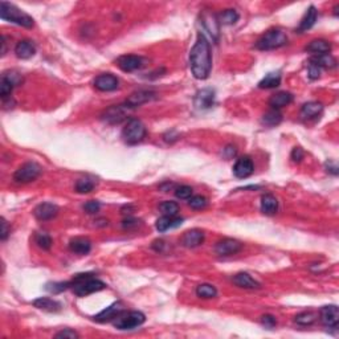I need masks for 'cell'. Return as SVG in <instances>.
<instances>
[{"label":"cell","instance_id":"cell-1","mask_svg":"<svg viewBox=\"0 0 339 339\" xmlns=\"http://www.w3.org/2000/svg\"><path fill=\"white\" fill-rule=\"evenodd\" d=\"M189 67L195 79H208L212 68V56L208 40L204 35H197L196 43L193 44L192 49L189 52Z\"/></svg>","mask_w":339,"mask_h":339},{"label":"cell","instance_id":"cell-2","mask_svg":"<svg viewBox=\"0 0 339 339\" xmlns=\"http://www.w3.org/2000/svg\"><path fill=\"white\" fill-rule=\"evenodd\" d=\"M93 276L94 274H91V273H83V274H77L73 278L72 289H73L76 296L86 297L89 294H93V293H97L106 288L105 282H102L98 278H94Z\"/></svg>","mask_w":339,"mask_h":339},{"label":"cell","instance_id":"cell-3","mask_svg":"<svg viewBox=\"0 0 339 339\" xmlns=\"http://www.w3.org/2000/svg\"><path fill=\"white\" fill-rule=\"evenodd\" d=\"M0 17L9 23L17 24L20 27L24 28H32L33 27V19L31 16L21 11L20 8L7 1H1L0 3Z\"/></svg>","mask_w":339,"mask_h":339},{"label":"cell","instance_id":"cell-4","mask_svg":"<svg viewBox=\"0 0 339 339\" xmlns=\"http://www.w3.org/2000/svg\"><path fill=\"white\" fill-rule=\"evenodd\" d=\"M288 36L281 29H270L256 43V48L260 51H273L286 45Z\"/></svg>","mask_w":339,"mask_h":339},{"label":"cell","instance_id":"cell-5","mask_svg":"<svg viewBox=\"0 0 339 339\" xmlns=\"http://www.w3.org/2000/svg\"><path fill=\"white\" fill-rule=\"evenodd\" d=\"M145 321H146V317L143 313L137 312V310H133V312L123 310L113 321V325L118 330H133V329L139 328L141 325L145 324Z\"/></svg>","mask_w":339,"mask_h":339},{"label":"cell","instance_id":"cell-6","mask_svg":"<svg viewBox=\"0 0 339 339\" xmlns=\"http://www.w3.org/2000/svg\"><path fill=\"white\" fill-rule=\"evenodd\" d=\"M146 137V127L137 118H130L122 130L123 141L129 145H137Z\"/></svg>","mask_w":339,"mask_h":339},{"label":"cell","instance_id":"cell-7","mask_svg":"<svg viewBox=\"0 0 339 339\" xmlns=\"http://www.w3.org/2000/svg\"><path fill=\"white\" fill-rule=\"evenodd\" d=\"M40 173H41V167L37 163L28 162L16 170L15 175H13V180L16 183L25 184V183H31V181L36 180L40 176Z\"/></svg>","mask_w":339,"mask_h":339},{"label":"cell","instance_id":"cell-8","mask_svg":"<svg viewBox=\"0 0 339 339\" xmlns=\"http://www.w3.org/2000/svg\"><path fill=\"white\" fill-rule=\"evenodd\" d=\"M201 19V25L204 28L205 31L208 32V35L212 37L215 41L219 40V36H220V23H219V19L215 13H212L208 9L203 11V13L200 15Z\"/></svg>","mask_w":339,"mask_h":339},{"label":"cell","instance_id":"cell-9","mask_svg":"<svg viewBox=\"0 0 339 339\" xmlns=\"http://www.w3.org/2000/svg\"><path fill=\"white\" fill-rule=\"evenodd\" d=\"M129 110H130V107H127L126 103L125 105H113L105 110V113L102 114V119L110 125H117V123H121L126 119Z\"/></svg>","mask_w":339,"mask_h":339},{"label":"cell","instance_id":"cell-10","mask_svg":"<svg viewBox=\"0 0 339 339\" xmlns=\"http://www.w3.org/2000/svg\"><path fill=\"white\" fill-rule=\"evenodd\" d=\"M241 249H243V244L239 240H235V239H223L215 247V252H216L217 256L228 257L239 253Z\"/></svg>","mask_w":339,"mask_h":339},{"label":"cell","instance_id":"cell-11","mask_svg":"<svg viewBox=\"0 0 339 339\" xmlns=\"http://www.w3.org/2000/svg\"><path fill=\"white\" fill-rule=\"evenodd\" d=\"M145 59L141 57V56H134V55H125L121 56L118 60H117V67L123 72H135L141 69V68L145 67Z\"/></svg>","mask_w":339,"mask_h":339},{"label":"cell","instance_id":"cell-12","mask_svg":"<svg viewBox=\"0 0 339 339\" xmlns=\"http://www.w3.org/2000/svg\"><path fill=\"white\" fill-rule=\"evenodd\" d=\"M321 321L322 324L329 329H336L339 322V310L336 305H329L324 306L320 312Z\"/></svg>","mask_w":339,"mask_h":339},{"label":"cell","instance_id":"cell-13","mask_svg":"<svg viewBox=\"0 0 339 339\" xmlns=\"http://www.w3.org/2000/svg\"><path fill=\"white\" fill-rule=\"evenodd\" d=\"M94 86L99 91H113L118 89L119 81L115 76L110 73H103L94 80Z\"/></svg>","mask_w":339,"mask_h":339},{"label":"cell","instance_id":"cell-14","mask_svg":"<svg viewBox=\"0 0 339 339\" xmlns=\"http://www.w3.org/2000/svg\"><path fill=\"white\" fill-rule=\"evenodd\" d=\"M193 103L197 109L200 110H205V109H209V107L213 106L215 103V91L209 87H205V89H201L196 93L195 95V99H193Z\"/></svg>","mask_w":339,"mask_h":339},{"label":"cell","instance_id":"cell-15","mask_svg":"<svg viewBox=\"0 0 339 339\" xmlns=\"http://www.w3.org/2000/svg\"><path fill=\"white\" fill-rule=\"evenodd\" d=\"M254 171V165H253L252 159L249 157H243L236 162L235 167H233V173L235 176L239 179H245L249 177Z\"/></svg>","mask_w":339,"mask_h":339},{"label":"cell","instance_id":"cell-16","mask_svg":"<svg viewBox=\"0 0 339 339\" xmlns=\"http://www.w3.org/2000/svg\"><path fill=\"white\" fill-rule=\"evenodd\" d=\"M35 216L37 220L47 221L51 220L53 217L57 216L59 213V207L52 203H41L35 208Z\"/></svg>","mask_w":339,"mask_h":339},{"label":"cell","instance_id":"cell-17","mask_svg":"<svg viewBox=\"0 0 339 339\" xmlns=\"http://www.w3.org/2000/svg\"><path fill=\"white\" fill-rule=\"evenodd\" d=\"M155 98V93L154 91L151 90H139V91H135V93H133V94L129 97V98L126 99V105L127 107H130V109H134V107H138L141 106V105H143V103L149 102V101H151V99Z\"/></svg>","mask_w":339,"mask_h":339},{"label":"cell","instance_id":"cell-18","mask_svg":"<svg viewBox=\"0 0 339 339\" xmlns=\"http://www.w3.org/2000/svg\"><path fill=\"white\" fill-rule=\"evenodd\" d=\"M204 241V232L200 229H191L183 235L181 237V244L187 248H196L203 244Z\"/></svg>","mask_w":339,"mask_h":339},{"label":"cell","instance_id":"cell-19","mask_svg":"<svg viewBox=\"0 0 339 339\" xmlns=\"http://www.w3.org/2000/svg\"><path fill=\"white\" fill-rule=\"evenodd\" d=\"M123 312V308L121 302H115V304L110 305L109 308H106L105 310L97 314L94 317V321L99 322V324H105V322H110V321H114L117 318L119 313Z\"/></svg>","mask_w":339,"mask_h":339},{"label":"cell","instance_id":"cell-20","mask_svg":"<svg viewBox=\"0 0 339 339\" xmlns=\"http://www.w3.org/2000/svg\"><path fill=\"white\" fill-rule=\"evenodd\" d=\"M15 53H16V56L21 60L31 59L32 56L36 53L35 44L32 43V41H29V40H23V41H19V43L16 44Z\"/></svg>","mask_w":339,"mask_h":339},{"label":"cell","instance_id":"cell-21","mask_svg":"<svg viewBox=\"0 0 339 339\" xmlns=\"http://www.w3.org/2000/svg\"><path fill=\"white\" fill-rule=\"evenodd\" d=\"M232 281H233V284L236 285V286H239V288H243V289L260 288V284H258L254 278H252L251 274H248V273H245V272L237 273L236 276H233Z\"/></svg>","mask_w":339,"mask_h":339},{"label":"cell","instance_id":"cell-22","mask_svg":"<svg viewBox=\"0 0 339 339\" xmlns=\"http://www.w3.org/2000/svg\"><path fill=\"white\" fill-rule=\"evenodd\" d=\"M33 306L40 310H44V312L49 313H57L61 310L63 305L57 302L55 300H51V298H45V297H41V298H37V300L33 301Z\"/></svg>","mask_w":339,"mask_h":339},{"label":"cell","instance_id":"cell-23","mask_svg":"<svg viewBox=\"0 0 339 339\" xmlns=\"http://www.w3.org/2000/svg\"><path fill=\"white\" fill-rule=\"evenodd\" d=\"M330 51H332V44L322 39L313 40V41H310V44H309L308 47H306V52L313 53L314 56L329 53Z\"/></svg>","mask_w":339,"mask_h":339},{"label":"cell","instance_id":"cell-24","mask_svg":"<svg viewBox=\"0 0 339 339\" xmlns=\"http://www.w3.org/2000/svg\"><path fill=\"white\" fill-rule=\"evenodd\" d=\"M317 17H318V11H317V8L314 7V5H312V7L306 11V13H305L304 19L301 20L300 27L297 28V31L300 32V33H302V32H306L308 29H310V28L316 24Z\"/></svg>","mask_w":339,"mask_h":339},{"label":"cell","instance_id":"cell-25","mask_svg":"<svg viewBox=\"0 0 339 339\" xmlns=\"http://www.w3.org/2000/svg\"><path fill=\"white\" fill-rule=\"evenodd\" d=\"M181 221H183V219H180V217L166 216V215H163V216L161 217V219H158V221H157V229H158L159 232H166L169 229L176 228V227L181 225Z\"/></svg>","mask_w":339,"mask_h":339},{"label":"cell","instance_id":"cell-26","mask_svg":"<svg viewBox=\"0 0 339 339\" xmlns=\"http://www.w3.org/2000/svg\"><path fill=\"white\" fill-rule=\"evenodd\" d=\"M69 248H71L72 252L77 253V254H87L90 252L91 244L90 241L87 239H84V237H76L73 240L69 243Z\"/></svg>","mask_w":339,"mask_h":339},{"label":"cell","instance_id":"cell-27","mask_svg":"<svg viewBox=\"0 0 339 339\" xmlns=\"http://www.w3.org/2000/svg\"><path fill=\"white\" fill-rule=\"evenodd\" d=\"M292 101L293 95L290 94V93H288V91H280V93H277V94L270 97V99H269V105L272 106V109L278 110L281 107L288 106Z\"/></svg>","mask_w":339,"mask_h":339},{"label":"cell","instance_id":"cell-28","mask_svg":"<svg viewBox=\"0 0 339 339\" xmlns=\"http://www.w3.org/2000/svg\"><path fill=\"white\" fill-rule=\"evenodd\" d=\"M324 106L320 102H308L305 103L302 109H301V117L302 119H313L318 117L322 113Z\"/></svg>","mask_w":339,"mask_h":339},{"label":"cell","instance_id":"cell-29","mask_svg":"<svg viewBox=\"0 0 339 339\" xmlns=\"http://www.w3.org/2000/svg\"><path fill=\"white\" fill-rule=\"evenodd\" d=\"M278 209V201L273 195H264L261 197V212L264 215H269L272 216L274 213L277 212Z\"/></svg>","mask_w":339,"mask_h":339},{"label":"cell","instance_id":"cell-30","mask_svg":"<svg viewBox=\"0 0 339 339\" xmlns=\"http://www.w3.org/2000/svg\"><path fill=\"white\" fill-rule=\"evenodd\" d=\"M310 64H314V65L320 68V69L321 68H326V69H329V68L336 67L337 60L334 59L330 53H324V55H318L312 57Z\"/></svg>","mask_w":339,"mask_h":339},{"label":"cell","instance_id":"cell-31","mask_svg":"<svg viewBox=\"0 0 339 339\" xmlns=\"http://www.w3.org/2000/svg\"><path fill=\"white\" fill-rule=\"evenodd\" d=\"M281 121H282V114L278 110H276V109H272L268 113H265L262 115V118H261V123L268 127L277 126V125H280Z\"/></svg>","mask_w":339,"mask_h":339},{"label":"cell","instance_id":"cell-32","mask_svg":"<svg viewBox=\"0 0 339 339\" xmlns=\"http://www.w3.org/2000/svg\"><path fill=\"white\" fill-rule=\"evenodd\" d=\"M281 84V75L280 73H268L264 79L258 83V86L261 89H274Z\"/></svg>","mask_w":339,"mask_h":339},{"label":"cell","instance_id":"cell-33","mask_svg":"<svg viewBox=\"0 0 339 339\" xmlns=\"http://www.w3.org/2000/svg\"><path fill=\"white\" fill-rule=\"evenodd\" d=\"M239 13H237L235 9H225L221 13H219L217 19H219V23L224 24V25H232L239 20Z\"/></svg>","mask_w":339,"mask_h":339},{"label":"cell","instance_id":"cell-34","mask_svg":"<svg viewBox=\"0 0 339 339\" xmlns=\"http://www.w3.org/2000/svg\"><path fill=\"white\" fill-rule=\"evenodd\" d=\"M196 296L200 298H215L217 296V290L213 285L209 284H201L196 288Z\"/></svg>","mask_w":339,"mask_h":339},{"label":"cell","instance_id":"cell-35","mask_svg":"<svg viewBox=\"0 0 339 339\" xmlns=\"http://www.w3.org/2000/svg\"><path fill=\"white\" fill-rule=\"evenodd\" d=\"M95 183L91 179H80L77 183H76V191L79 193H89L94 189Z\"/></svg>","mask_w":339,"mask_h":339},{"label":"cell","instance_id":"cell-36","mask_svg":"<svg viewBox=\"0 0 339 339\" xmlns=\"http://www.w3.org/2000/svg\"><path fill=\"white\" fill-rule=\"evenodd\" d=\"M159 209L166 216H176L179 212V205L175 201H163L162 204L159 205Z\"/></svg>","mask_w":339,"mask_h":339},{"label":"cell","instance_id":"cell-37","mask_svg":"<svg viewBox=\"0 0 339 339\" xmlns=\"http://www.w3.org/2000/svg\"><path fill=\"white\" fill-rule=\"evenodd\" d=\"M316 320H317V316L312 312L300 313V314L296 316V318H294V321H296L298 325H301V326H309V325L314 324Z\"/></svg>","mask_w":339,"mask_h":339},{"label":"cell","instance_id":"cell-38","mask_svg":"<svg viewBox=\"0 0 339 339\" xmlns=\"http://www.w3.org/2000/svg\"><path fill=\"white\" fill-rule=\"evenodd\" d=\"M13 87L15 86H13L9 81H7V80L1 77V83H0V95H1V98L3 99L9 98L12 90H13Z\"/></svg>","mask_w":339,"mask_h":339},{"label":"cell","instance_id":"cell-39","mask_svg":"<svg viewBox=\"0 0 339 339\" xmlns=\"http://www.w3.org/2000/svg\"><path fill=\"white\" fill-rule=\"evenodd\" d=\"M71 282H53V284H48L45 286L49 293H53V294H57V293H61L64 290H67L69 286H71Z\"/></svg>","mask_w":339,"mask_h":339},{"label":"cell","instance_id":"cell-40","mask_svg":"<svg viewBox=\"0 0 339 339\" xmlns=\"http://www.w3.org/2000/svg\"><path fill=\"white\" fill-rule=\"evenodd\" d=\"M36 244L39 245L41 249H45V251H48V249L52 247L51 236H49V235H47V233H40V235H37V236H36Z\"/></svg>","mask_w":339,"mask_h":339},{"label":"cell","instance_id":"cell-41","mask_svg":"<svg viewBox=\"0 0 339 339\" xmlns=\"http://www.w3.org/2000/svg\"><path fill=\"white\" fill-rule=\"evenodd\" d=\"M188 205L193 209H203L207 205V199L204 196H191L188 199Z\"/></svg>","mask_w":339,"mask_h":339},{"label":"cell","instance_id":"cell-42","mask_svg":"<svg viewBox=\"0 0 339 339\" xmlns=\"http://www.w3.org/2000/svg\"><path fill=\"white\" fill-rule=\"evenodd\" d=\"M3 79H5L7 81H9V83H11L13 86H17V85H20V84L23 83V76L20 75V73H17V72H15V71L5 72V73L3 75Z\"/></svg>","mask_w":339,"mask_h":339},{"label":"cell","instance_id":"cell-43","mask_svg":"<svg viewBox=\"0 0 339 339\" xmlns=\"http://www.w3.org/2000/svg\"><path fill=\"white\" fill-rule=\"evenodd\" d=\"M175 195H176L177 199L185 200V199H189L192 196V188L189 185H180V187H177L175 189Z\"/></svg>","mask_w":339,"mask_h":339},{"label":"cell","instance_id":"cell-44","mask_svg":"<svg viewBox=\"0 0 339 339\" xmlns=\"http://www.w3.org/2000/svg\"><path fill=\"white\" fill-rule=\"evenodd\" d=\"M99 208H101V204H99L98 201H95V200L87 201L86 204L84 205V209H85V212L89 213V215L97 213L99 211Z\"/></svg>","mask_w":339,"mask_h":339},{"label":"cell","instance_id":"cell-45","mask_svg":"<svg viewBox=\"0 0 339 339\" xmlns=\"http://www.w3.org/2000/svg\"><path fill=\"white\" fill-rule=\"evenodd\" d=\"M261 324L264 325L265 328L268 329H273L274 326H276L277 321L276 318L273 316H270V314H266V316H262L261 317Z\"/></svg>","mask_w":339,"mask_h":339},{"label":"cell","instance_id":"cell-46","mask_svg":"<svg viewBox=\"0 0 339 339\" xmlns=\"http://www.w3.org/2000/svg\"><path fill=\"white\" fill-rule=\"evenodd\" d=\"M56 338H68V339H76L79 338V334L76 332H73V330H71V329H67V330H63V332H60L56 334Z\"/></svg>","mask_w":339,"mask_h":339},{"label":"cell","instance_id":"cell-47","mask_svg":"<svg viewBox=\"0 0 339 339\" xmlns=\"http://www.w3.org/2000/svg\"><path fill=\"white\" fill-rule=\"evenodd\" d=\"M292 159H293V162H301L302 159H304V157H305V153H304V150L301 149V147H294L293 149V151H292Z\"/></svg>","mask_w":339,"mask_h":339},{"label":"cell","instance_id":"cell-48","mask_svg":"<svg viewBox=\"0 0 339 339\" xmlns=\"http://www.w3.org/2000/svg\"><path fill=\"white\" fill-rule=\"evenodd\" d=\"M320 73H321L320 68L316 67L314 64H310V65H309V77H310V79L317 80L320 77Z\"/></svg>","mask_w":339,"mask_h":339},{"label":"cell","instance_id":"cell-49","mask_svg":"<svg viewBox=\"0 0 339 339\" xmlns=\"http://www.w3.org/2000/svg\"><path fill=\"white\" fill-rule=\"evenodd\" d=\"M9 235V228H8V223L5 221V219H1V232H0V237L1 240H5Z\"/></svg>","mask_w":339,"mask_h":339},{"label":"cell","instance_id":"cell-50","mask_svg":"<svg viewBox=\"0 0 339 339\" xmlns=\"http://www.w3.org/2000/svg\"><path fill=\"white\" fill-rule=\"evenodd\" d=\"M326 169H328V172H332L333 175H338V166H337L336 163H326Z\"/></svg>","mask_w":339,"mask_h":339},{"label":"cell","instance_id":"cell-51","mask_svg":"<svg viewBox=\"0 0 339 339\" xmlns=\"http://www.w3.org/2000/svg\"><path fill=\"white\" fill-rule=\"evenodd\" d=\"M224 154L227 158H232V157H235L236 155V149L232 146H228L227 149H224Z\"/></svg>","mask_w":339,"mask_h":339}]
</instances>
